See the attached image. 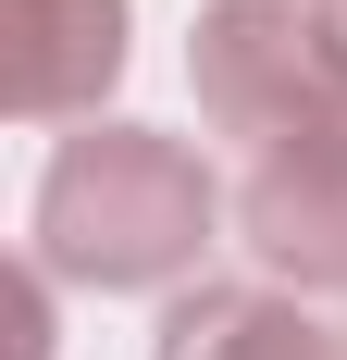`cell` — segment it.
<instances>
[{"instance_id":"cell-1","label":"cell","mask_w":347,"mask_h":360,"mask_svg":"<svg viewBox=\"0 0 347 360\" xmlns=\"http://www.w3.org/2000/svg\"><path fill=\"white\" fill-rule=\"evenodd\" d=\"M211 174L199 149L162 124H87L63 137V162L37 174V261L63 286H174L211 249Z\"/></svg>"},{"instance_id":"cell-2","label":"cell","mask_w":347,"mask_h":360,"mask_svg":"<svg viewBox=\"0 0 347 360\" xmlns=\"http://www.w3.org/2000/svg\"><path fill=\"white\" fill-rule=\"evenodd\" d=\"M186 87H199L211 137H236L248 162L285 149V137L347 124V75H335V50H322L310 0H211L199 37H186Z\"/></svg>"},{"instance_id":"cell-3","label":"cell","mask_w":347,"mask_h":360,"mask_svg":"<svg viewBox=\"0 0 347 360\" xmlns=\"http://www.w3.org/2000/svg\"><path fill=\"white\" fill-rule=\"evenodd\" d=\"M236 224H248V249L273 261L285 286L347 298V124L261 149V162H248V186H236Z\"/></svg>"},{"instance_id":"cell-4","label":"cell","mask_w":347,"mask_h":360,"mask_svg":"<svg viewBox=\"0 0 347 360\" xmlns=\"http://www.w3.org/2000/svg\"><path fill=\"white\" fill-rule=\"evenodd\" d=\"M124 75V0H0V100L25 124L100 112Z\"/></svg>"},{"instance_id":"cell-5","label":"cell","mask_w":347,"mask_h":360,"mask_svg":"<svg viewBox=\"0 0 347 360\" xmlns=\"http://www.w3.org/2000/svg\"><path fill=\"white\" fill-rule=\"evenodd\" d=\"M149 360H347V335H322L310 311H285L273 286H199L174 298V323Z\"/></svg>"},{"instance_id":"cell-6","label":"cell","mask_w":347,"mask_h":360,"mask_svg":"<svg viewBox=\"0 0 347 360\" xmlns=\"http://www.w3.org/2000/svg\"><path fill=\"white\" fill-rule=\"evenodd\" d=\"M322 13V50H335V75H347V0H310Z\"/></svg>"}]
</instances>
